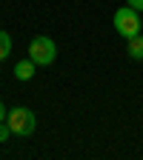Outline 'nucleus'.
Segmentation results:
<instances>
[{"instance_id": "nucleus-1", "label": "nucleus", "mask_w": 143, "mask_h": 160, "mask_svg": "<svg viewBox=\"0 0 143 160\" xmlns=\"http://www.w3.org/2000/svg\"><path fill=\"white\" fill-rule=\"evenodd\" d=\"M112 23H115V32H117L120 37H126V40L143 32V17H140V12H135L132 6H120V9L115 12V17H112Z\"/></svg>"}, {"instance_id": "nucleus-2", "label": "nucleus", "mask_w": 143, "mask_h": 160, "mask_svg": "<svg viewBox=\"0 0 143 160\" xmlns=\"http://www.w3.org/2000/svg\"><path fill=\"white\" fill-rule=\"evenodd\" d=\"M6 123L12 126V134H20V137H29V134H34V129H37L34 112L26 109V106L9 109V112H6Z\"/></svg>"}, {"instance_id": "nucleus-3", "label": "nucleus", "mask_w": 143, "mask_h": 160, "mask_svg": "<svg viewBox=\"0 0 143 160\" xmlns=\"http://www.w3.org/2000/svg\"><path fill=\"white\" fill-rule=\"evenodd\" d=\"M29 57L34 60V66H52L54 57H57V43L52 37H34L29 43Z\"/></svg>"}, {"instance_id": "nucleus-4", "label": "nucleus", "mask_w": 143, "mask_h": 160, "mask_svg": "<svg viewBox=\"0 0 143 160\" xmlns=\"http://www.w3.org/2000/svg\"><path fill=\"white\" fill-rule=\"evenodd\" d=\"M14 77H17V80H32V77H34V60H32V57L20 60V63L14 66Z\"/></svg>"}, {"instance_id": "nucleus-5", "label": "nucleus", "mask_w": 143, "mask_h": 160, "mask_svg": "<svg viewBox=\"0 0 143 160\" xmlns=\"http://www.w3.org/2000/svg\"><path fill=\"white\" fill-rule=\"evenodd\" d=\"M126 52H129V57H132V60H143V32H140V34H135V37H129Z\"/></svg>"}, {"instance_id": "nucleus-6", "label": "nucleus", "mask_w": 143, "mask_h": 160, "mask_svg": "<svg viewBox=\"0 0 143 160\" xmlns=\"http://www.w3.org/2000/svg\"><path fill=\"white\" fill-rule=\"evenodd\" d=\"M12 54V34L0 29V60H6Z\"/></svg>"}, {"instance_id": "nucleus-7", "label": "nucleus", "mask_w": 143, "mask_h": 160, "mask_svg": "<svg viewBox=\"0 0 143 160\" xmlns=\"http://www.w3.org/2000/svg\"><path fill=\"white\" fill-rule=\"evenodd\" d=\"M9 137H12V126L6 123V120H0V143H6Z\"/></svg>"}, {"instance_id": "nucleus-8", "label": "nucleus", "mask_w": 143, "mask_h": 160, "mask_svg": "<svg viewBox=\"0 0 143 160\" xmlns=\"http://www.w3.org/2000/svg\"><path fill=\"white\" fill-rule=\"evenodd\" d=\"M126 6H132L135 12H143V0H126Z\"/></svg>"}, {"instance_id": "nucleus-9", "label": "nucleus", "mask_w": 143, "mask_h": 160, "mask_svg": "<svg viewBox=\"0 0 143 160\" xmlns=\"http://www.w3.org/2000/svg\"><path fill=\"white\" fill-rule=\"evenodd\" d=\"M0 120H6V106L0 103Z\"/></svg>"}]
</instances>
